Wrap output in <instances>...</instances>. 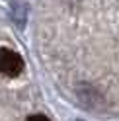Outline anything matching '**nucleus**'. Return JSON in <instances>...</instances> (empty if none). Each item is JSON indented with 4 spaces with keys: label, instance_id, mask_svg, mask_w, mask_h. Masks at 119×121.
<instances>
[{
    "label": "nucleus",
    "instance_id": "obj_1",
    "mask_svg": "<svg viewBox=\"0 0 119 121\" xmlns=\"http://www.w3.org/2000/svg\"><path fill=\"white\" fill-rule=\"evenodd\" d=\"M0 70L4 76L8 78H16L24 70V59H21L16 51H12L8 47L0 49Z\"/></svg>",
    "mask_w": 119,
    "mask_h": 121
},
{
    "label": "nucleus",
    "instance_id": "obj_2",
    "mask_svg": "<svg viewBox=\"0 0 119 121\" xmlns=\"http://www.w3.org/2000/svg\"><path fill=\"white\" fill-rule=\"evenodd\" d=\"M26 121H51L45 113H33V115H29Z\"/></svg>",
    "mask_w": 119,
    "mask_h": 121
}]
</instances>
